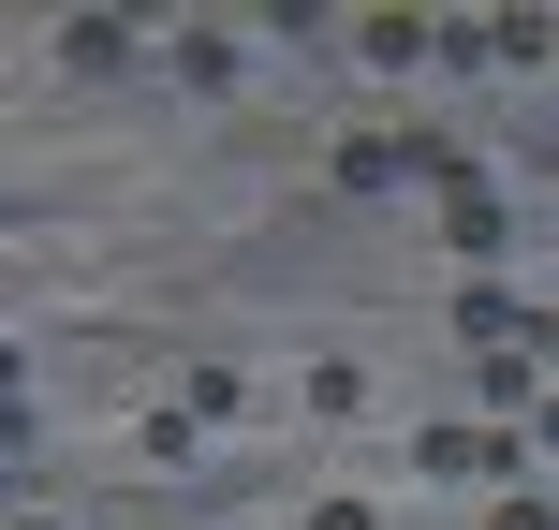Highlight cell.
Here are the masks:
<instances>
[{
	"instance_id": "cell-1",
	"label": "cell",
	"mask_w": 559,
	"mask_h": 530,
	"mask_svg": "<svg viewBox=\"0 0 559 530\" xmlns=\"http://www.w3.org/2000/svg\"><path fill=\"white\" fill-rule=\"evenodd\" d=\"M531 443H545V427H413V472L427 486H515Z\"/></svg>"
},
{
	"instance_id": "cell-2",
	"label": "cell",
	"mask_w": 559,
	"mask_h": 530,
	"mask_svg": "<svg viewBox=\"0 0 559 530\" xmlns=\"http://www.w3.org/2000/svg\"><path fill=\"white\" fill-rule=\"evenodd\" d=\"M442 236H456V251H501V236H515V207L486 192L472 163H456V177H442Z\"/></svg>"
},
{
	"instance_id": "cell-3",
	"label": "cell",
	"mask_w": 559,
	"mask_h": 530,
	"mask_svg": "<svg viewBox=\"0 0 559 530\" xmlns=\"http://www.w3.org/2000/svg\"><path fill=\"white\" fill-rule=\"evenodd\" d=\"M59 59H74V74H118V59H133V30H118V15H74V30H59Z\"/></svg>"
},
{
	"instance_id": "cell-4",
	"label": "cell",
	"mask_w": 559,
	"mask_h": 530,
	"mask_svg": "<svg viewBox=\"0 0 559 530\" xmlns=\"http://www.w3.org/2000/svg\"><path fill=\"white\" fill-rule=\"evenodd\" d=\"M163 59H177V74H192V89H222V74H236V30H177Z\"/></svg>"
},
{
	"instance_id": "cell-5",
	"label": "cell",
	"mask_w": 559,
	"mask_h": 530,
	"mask_svg": "<svg viewBox=\"0 0 559 530\" xmlns=\"http://www.w3.org/2000/svg\"><path fill=\"white\" fill-rule=\"evenodd\" d=\"M354 45H368V59H383V74H397V59H427V45H442V30H427V15H368Z\"/></svg>"
},
{
	"instance_id": "cell-6",
	"label": "cell",
	"mask_w": 559,
	"mask_h": 530,
	"mask_svg": "<svg viewBox=\"0 0 559 530\" xmlns=\"http://www.w3.org/2000/svg\"><path fill=\"white\" fill-rule=\"evenodd\" d=\"M486 530H559V516H545V502H531V486H515V502H501V516H486Z\"/></svg>"
},
{
	"instance_id": "cell-7",
	"label": "cell",
	"mask_w": 559,
	"mask_h": 530,
	"mask_svg": "<svg viewBox=\"0 0 559 530\" xmlns=\"http://www.w3.org/2000/svg\"><path fill=\"white\" fill-rule=\"evenodd\" d=\"M309 530H383V516H368V502H324V516H309Z\"/></svg>"
}]
</instances>
